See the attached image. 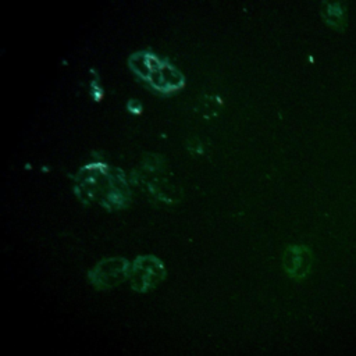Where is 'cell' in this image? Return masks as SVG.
<instances>
[{
  "mask_svg": "<svg viewBox=\"0 0 356 356\" xmlns=\"http://www.w3.org/2000/svg\"><path fill=\"white\" fill-rule=\"evenodd\" d=\"M327 7H328V10H327V14H328L327 19L330 21L331 17H335L337 24H339L342 21V17H343V11L341 10V6L339 4H327Z\"/></svg>",
  "mask_w": 356,
  "mask_h": 356,
  "instance_id": "cell-2",
  "label": "cell"
},
{
  "mask_svg": "<svg viewBox=\"0 0 356 356\" xmlns=\"http://www.w3.org/2000/svg\"><path fill=\"white\" fill-rule=\"evenodd\" d=\"M310 264V252L302 245L289 246L284 253V268L293 278H303L309 273Z\"/></svg>",
  "mask_w": 356,
  "mask_h": 356,
  "instance_id": "cell-1",
  "label": "cell"
}]
</instances>
